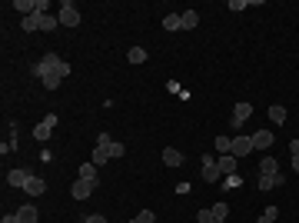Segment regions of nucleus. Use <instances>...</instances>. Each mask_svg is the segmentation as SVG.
Here are the masks:
<instances>
[{"instance_id": "39448f33", "label": "nucleus", "mask_w": 299, "mask_h": 223, "mask_svg": "<svg viewBox=\"0 0 299 223\" xmlns=\"http://www.w3.org/2000/svg\"><path fill=\"white\" fill-rule=\"evenodd\" d=\"M230 153L236 160H243V157H249L253 153V140H249L246 134H239V137H233V147H230Z\"/></svg>"}, {"instance_id": "ddd939ff", "label": "nucleus", "mask_w": 299, "mask_h": 223, "mask_svg": "<svg viewBox=\"0 0 299 223\" xmlns=\"http://www.w3.org/2000/svg\"><path fill=\"white\" fill-rule=\"evenodd\" d=\"M236 163H239V160L233 157V153H223L216 166H219V173H223V177H230V173H236Z\"/></svg>"}, {"instance_id": "4468645a", "label": "nucleus", "mask_w": 299, "mask_h": 223, "mask_svg": "<svg viewBox=\"0 0 299 223\" xmlns=\"http://www.w3.org/2000/svg\"><path fill=\"white\" fill-rule=\"evenodd\" d=\"M273 173H279V163H276V157H263V163H259V177H273Z\"/></svg>"}, {"instance_id": "1a4fd4ad", "label": "nucleus", "mask_w": 299, "mask_h": 223, "mask_svg": "<svg viewBox=\"0 0 299 223\" xmlns=\"http://www.w3.org/2000/svg\"><path fill=\"white\" fill-rule=\"evenodd\" d=\"M94 190H97V183H90V180H80V177H77V183L70 187V197H73V200H87Z\"/></svg>"}, {"instance_id": "f8f14e48", "label": "nucleus", "mask_w": 299, "mask_h": 223, "mask_svg": "<svg viewBox=\"0 0 299 223\" xmlns=\"http://www.w3.org/2000/svg\"><path fill=\"white\" fill-rule=\"evenodd\" d=\"M17 220H20V223H37V220H40L37 207H33V203H24V207L17 210Z\"/></svg>"}, {"instance_id": "f257e3e1", "label": "nucleus", "mask_w": 299, "mask_h": 223, "mask_svg": "<svg viewBox=\"0 0 299 223\" xmlns=\"http://www.w3.org/2000/svg\"><path fill=\"white\" fill-rule=\"evenodd\" d=\"M33 77H37L47 90H57L60 80H63V77H60V57H57V53H47L40 64H33Z\"/></svg>"}, {"instance_id": "5701e85b", "label": "nucleus", "mask_w": 299, "mask_h": 223, "mask_svg": "<svg viewBox=\"0 0 299 223\" xmlns=\"http://www.w3.org/2000/svg\"><path fill=\"white\" fill-rule=\"evenodd\" d=\"M210 210H213V217H216V220H226V217H230V203H223V200H219V203H213Z\"/></svg>"}, {"instance_id": "4be33fe9", "label": "nucleus", "mask_w": 299, "mask_h": 223, "mask_svg": "<svg viewBox=\"0 0 299 223\" xmlns=\"http://www.w3.org/2000/svg\"><path fill=\"white\" fill-rule=\"evenodd\" d=\"M126 60H130V64H143V60H146V50H143V47H130Z\"/></svg>"}, {"instance_id": "6e6552de", "label": "nucleus", "mask_w": 299, "mask_h": 223, "mask_svg": "<svg viewBox=\"0 0 299 223\" xmlns=\"http://www.w3.org/2000/svg\"><path fill=\"white\" fill-rule=\"evenodd\" d=\"M30 177H33V173L27 170V166H17V170H10V173H7V187H20V190H24Z\"/></svg>"}, {"instance_id": "393cba45", "label": "nucleus", "mask_w": 299, "mask_h": 223, "mask_svg": "<svg viewBox=\"0 0 299 223\" xmlns=\"http://www.w3.org/2000/svg\"><path fill=\"white\" fill-rule=\"evenodd\" d=\"M196 24H199V13L196 10H186V13H183V30H193Z\"/></svg>"}, {"instance_id": "dca6fc26", "label": "nucleus", "mask_w": 299, "mask_h": 223, "mask_svg": "<svg viewBox=\"0 0 299 223\" xmlns=\"http://www.w3.org/2000/svg\"><path fill=\"white\" fill-rule=\"evenodd\" d=\"M163 163H166V166H180L183 163V153L176 150V147H166V150H163Z\"/></svg>"}, {"instance_id": "a211bd4d", "label": "nucleus", "mask_w": 299, "mask_h": 223, "mask_svg": "<svg viewBox=\"0 0 299 223\" xmlns=\"http://www.w3.org/2000/svg\"><path fill=\"white\" fill-rule=\"evenodd\" d=\"M163 30H183V13H166L163 17Z\"/></svg>"}, {"instance_id": "cd10ccee", "label": "nucleus", "mask_w": 299, "mask_h": 223, "mask_svg": "<svg viewBox=\"0 0 299 223\" xmlns=\"http://www.w3.org/2000/svg\"><path fill=\"white\" fill-rule=\"evenodd\" d=\"M57 24H60L57 17H50V13H44V20H40V30H44V33H50V30H57Z\"/></svg>"}, {"instance_id": "f704fd0d", "label": "nucleus", "mask_w": 299, "mask_h": 223, "mask_svg": "<svg viewBox=\"0 0 299 223\" xmlns=\"http://www.w3.org/2000/svg\"><path fill=\"white\" fill-rule=\"evenodd\" d=\"M293 170H296V173H299V157H293Z\"/></svg>"}, {"instance_id": "7ed1b4c3", "label": "nucleus", "mask_w": 299, "mask_h": 223, "mask_svg": "<svg viewBox=\"0 0 299 223\" xmlns=\"http://www.w3.org/2000/svg\"><path fill=\"white\" fill-rule=\"evenodd\" d=\"M57 20H60L63 27H77V24H80V10H77L73 0H63V4H60V17H57Z\"/></svg>"}, {"instance_id": "a878e982", "label": "nucleus", "mask_w": 299, "mask_h": 223, "mask_svg": "<svg viewBox=\"0 0 299 223\" xmlns=\"http://www.w3.org/2000/svg\"><path fill=\"white\" fill-rule=\"evenodd\" d=\"M213 143H216L219 157H223V153H230V147H233V137H223V134H219V137H216V140H213Z\"/></svg>"}, {"instance_id": "f03ea898", "label": "nucleus", "mask_w": 299, "mask_h": 223, "mask_svg": "<svg viewBox=\"0 0 299 223\" xmlns=\"http://www.w3.org/2000/svg\"><path fill=\"white\" fill-rule=\"evenodd\" d=\"M110 150H113V140H110V134H100V137H97V147H94V160H90V163L103 166L106 160H113V157H110Z\"/></svg>"}, {"instance_id": "423d86ee", "label": "nucleus", "mask_w": 299, "mask_h": 223, "mask_svg": "<svg viewBox=\"0 0 299 223\" xmlns=\"http://www.w3.org/2000/svg\"><path fill=\"white\" fill-rule=\"evenodd\" d=\"M249 140H253V150H273L276 137H273V130H256Z\"/></svg>"}, {"instance_id": "72a5a7b5", "label": "nucleus", "mask_w": 299, "mask_h": 223, "mask_svg": "<svg viewBox=\"0 0 299 223\" xmlns=\"http://www.w3.org/2000/svg\"><path fill=\"white\" fill-rule=\"evenodd\" d=\"M0 223H20V220H17V213H13V217H4Z\"/></svg>"}, {"instance_id": "c756f323", "label": "nucleus", "mask_w": 299, "mask_h": 223, "mask_svg": "<svg viewBox=\"0 0 299 223\" xmlns=\"http://www.w3.org/2000/svg\"><path fill=\"white\" fill-rule=\"evenodd\" d=\"M123 153H126V147H123V143H117V140H113V150H110V157H113V160H120Z\"/></svg>"}, {"instance_id": "b1692460", "label": "nucleus", "mask_w": 299, "mask_h": 223, "mask_svg": "<svg viewBox=\"0 0 299 223\" xmlns=\"http://www.w3.org/2000/svg\"><path fill=\"white\" fill-rule=\"evenodd\" d=\"M196 223H226V220H216V217H213V210H210V207H203V210L196 213Z\"/></svg>"}, {"instance_id": "0eeeda50", "label": "nucleus", "mask_w": 299, "mask_h": 223, "mask_svg": "<svg viewBox=\"0 0 299 223\" xmlns=\"http://www.w3.org/2000/svg\"><path fill=\"white\" fill-rule=\"evenodd\" d=\"M203 180H206V183H219V180H223V173H219L216 160H213L210 153L203 157Z\"/></svg>"}, {"instance_id": "9d476101", "label": "nucleus", "mask_w": 299, "mask_h": 223, "mask_svg": "<svg viewBox=\"0 0 299 223\" xmlns=\"http://www.w3.org/2000/svg\"><path fill=\"white\" fill-rule=\"evenodd\" d=\"M249 117H253V107H249V103H236V107H233V130H243V123Z\"/></svg>"}, {"instance_id": "c85d7f7f", "label": "nucleus", "mask_w": 299, "mask_h": 223, "mask_svg": "<svg viewBox=\"0 0 299 223\" xmlns=\"http://www.w3.org/2000/svg\"><path fill=\"white\" fill-rule=\"evenodd\" d=\"M239 183H243V177H239V173H230V177H223V187H226V190H236Z\"/></svg>"}, {"instance_id": "9b49d317", "label": "nucleus", "mask_w": 299, "mask_h": 223, "mask_svg": "<svg viewBox=\"0 0 299 223\" xmlns=\"http://www.w3.org/2000/svg\"><path fill=\"white\" fill-rule=\"evenodd\" d=\"M24 193H27V197H40V193H47V180L30 177V180H27V187H24Z\"/></svg>"}, {"instance_id": "412c9836", "label": "nucleus", "mask_w": 299, "mask_h": 223, "mask_svg": "<svg viewBox=\"0 0 299 223\" xmlns=\"http://www.w3.org/2000/svg\"><path fill=\"white\" fill-rule=\"evenodd\" d=\"M40 20H44V13H33V17H24V24H20V27H24L27 33H33V30H40Z\"/></svg>"}, {"instance_id": "20e7f679", "label": "nucleus", "mask_w": 299, "mask_h": 223, "mask_svg": "<svg viewBox=\"0 0 299 223\" xmlns=\"http://www.w3.org/2000/svg\"><path fill=\"white\" fill-rule=\"evenodd\" d=\"M57 120H60V117H57V114H47L44 120H40L37 127H33V140H40V143H44V140H50V134H53Z\"/></svg>"}, {"instance_id": "c9c22d12", "label": "nucleus", "mask_w": 299, "mask_h": 223, "mask_svg": "<svg viewBox=\"0 0 299 223\" xmlns=\"http://www.w3.org/2000/svg\"><path fill=\"white\" fill-rule=\"evenodd\" d=\"M256 223H276V220H269V217H259V220H256Z\"/></svg>"}, {"instance_id": "f3484780", "label": "nucleus", "mask_w": 299, "mask_h": 223, "mask_svg": "<svg viewBox=\"0 0 299 223\" xmlns=\"http://www.w3.org/2000/svg\"><path fill=\"white\" fill-rule=\"evenodd\" d=\"M13 10H20V13H24V17H33V13H40L33 0H13Z\"/></svg>"}, {"instance_id": "2eb2a0df", "label": "nucleus", "mask_w": 299, "mask_h": 223, "mask_svg": "<svg viewBox=\"0 0 299 223\" xmlns=\"http://www.w3.org/2000/svg\"><path fill=\"white\" fill-rule=\"evenodd\" d=\"M286 177L283 173H273V177H259V190H273V187H283Z\"/></svg>"}, {"instance_id": "7c9ffc66", "label": "nucleus", "mask_w": 299, "mask_h": 223, "mask_svg": "<svg viewBox=\"0 0 299 223\" xmlns=\"http://www.w3.org/2000/svg\"><path fill=\"white\" fill-rule=\"evenodd\" d=\"M230 10H246V0H230Z\"/></svg>"}, {"instance_id": "aec40b11", "label": "nucleus", "mask_w": 299, "mask_h": 223, "mask_svg": "<svg viewBox=\"0 0 299 223\" xmlns=\"http://www.w3.org/2000/svg\"><path fill=\"white\" fill-rule=\"evenodd\" d=\"M269 117H273L276 127H279V123H286V107H283V103H273V107H269Z\"/></svg>"}, {"instance_id": "473e14b6", "label": "nucleus", "mask_w": 299, "mask_h": 223, "mask_svg": "<svg viewBox=\"0 0 299 223\" xmlns=\"http://www.w3.org/2000/svg\"><path fill=\"white\" fill-rule=\"evenodd\" d=\"M289 153H293V157H299V140H293V143H289Z\"/></svg>"}, {"instance_id": "6ab92c4d", "label": "nucleus", "mask_w": 299, "mask_h": 223, "mask_svg": "<svg viewBox=\"0 0 299 223\" xmlns=\"http://www.w3.org/2000/svg\"><path fill=\"white\" fill-rule=\"evenodd\" d=\"M97 170H100L97 163H83V166H80V180H90V183H100Z\"/></svg>"}, {"instance_id": "2f4dec72", "label": "nucleus", "mask_w": 299, "mask_h": 223, "mask_svg": "<svg viewBox=\"0 0 299 223\" xmlns=\"http://www.w3.org/2000/svg\"><path fill=\"white\" fill-rule=\"evenodd\" d=\"M83 223H106V220L100 217V213H90V217H83Z\"/></svg>"}, {"instance_id": "bb28decb", "label": "nucleus", "mask_w": 299, "mask_h": 223, "mask_svg": "<svg viewBox=\"0 0 299 223\" xmlns=\"http://www.w3.org/2000/svg\"><path fill=\"white\" fill-rule=\"evenodd\" d=\"M130 223H156V213H153V210H140Z\"/></svg>"}]
</instances>
